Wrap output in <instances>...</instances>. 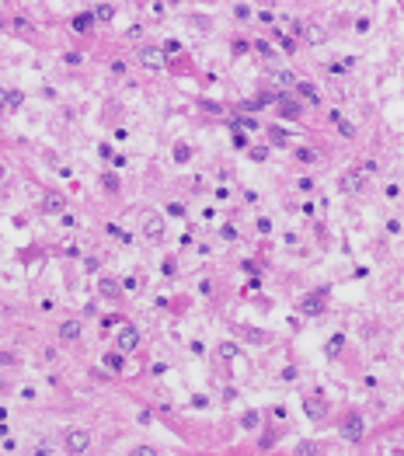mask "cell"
Instances as JSON below:
<instances>
[{
    "label": "cell",
    "mask_w": 404,
    "mask_h": 456,
    "mask_svg": "<svg viewBox=\"0 0 404 456\" xmlns=\"http://www.w3.org/2000/svg\"><path fill=\"white\" fill-rule=\"evenodd\" d=\"M63 449H66V453H87V449H91V432L70 428V432L63 436Z\"/></svg>",
    "instance_id": "6da1fadb"
},
{
    "label": "cell",
    "mask_w": 404,
    "mask_h": 456,
    "mask_svg": "<svg viewBox=\"0 0 404 456\" xmlns=\"http://www.w3.org/2000/svg\"><path fill=\"white\" fill-rule=\"evenodd\" d=\"M143 237L157 244V240L164 237V219L157 216V213H143Z\"/></svg>",
    "instance_id": "7a4b0ae2"
},
{
    "label": "cell",
    "mask_w": 404,
    "mask_h": 456,
    "mask_svg": "<svg viewBox=\"0 0 404 456\" xmlns=\"http://www.w3.org/2000/svg\"><path fill=\"white\" fill-rule=\"evenodd\" d=\"M303 411H307L314 421H321V418H327V400L321 394H307L303 397Z\"/></svg>",
    "instance_id": "3957f363"
},
{
    "label": "cell",
    "mask_w": 404,
    "mask_h": 456,
    "mask_svg": "<svg viewBox=\"0 0 404 456\" xmlns=\"http://www.w3.org/2000/svg\"><path fill=\"white\" fill-rule=\"evenodd\" d=\"M115 345H118V352H133L136 345H139V331H136L133 324H122V331H118Z\"/></svg>",
    "instance_id": "277c9868"
},
{
    "label": "cell",
    "mask_w": 404,
    "mask_h": 456,
    "mask_svg": "<svg viewBox=\"0 0 404 456\" xmlns=\"http://www.w3.org/2000/svg\"><path fill=\"white\" fill-rule=\"evenodd\" d=\"M363 418L359 415H348L345 421H342V439H348V442H359V439H363Z\"/></svg>",
    "instance_id": "5b68a950"
},
{
    "label": "cell",
    "mask_w": 404,
    "mask_h": 456,
    "mask_svg": "<svg viewBox=\"0 0 404 456\" xmlns=\"http://www.w3.org/2000/svg\"><path fill=\"white\" fill-rule=\"evenodd\" d=\"M139 63H143V66H150V70H160V66H164V49L143 45V49H139Z\"/></svg>",
    "instance_id": "8992f818"
},
{
    "label": "cell",
    "mask_w": 404,
    "mask_h": 456,
    "mask_svg": "<svg viewBox=\"0 0 404 456\" xmlns=\"http://www.w3.org/2000/svg\"><path fill=\"white\" fill-rule=\"evenodd\" d=\"M80 331H84V324H80V320H63V324H59V335H63V341H77Z\"/></svg>",
    "instance_id": "52a82bcc"
},
{
    "label": "cell",
    "mask_w": 404,
    "mask_h": 456,
    "mask_svg": "<svg viewBox=\"0 0 404 456\" xmlns=\"http://www.w3.org/2000/svg\"><path fill=\"white\" fill-rule=\"evenodd\" d=\"M63 209H66V198L63 195H45L42 198V213H59V216H63Z\"/></svg>",
    "instance_id": "ba28073f"
},
{
    "label": "cell",
    "mask_w": 404,
    "mask_h": 456,
    "mask_svg": "<svg viewBox=\"0 0 404 456\" xmlns=\"http://www.w3.org/2000/svg\"><path fill=\"white\" fill-rule=\"evenodd\" d=\"M91 28H94V14H91V11H84V14L74 18V32H77V35H87Z\"/></svg>",
    "instance_id": "9c48e42d"
},
{
    "label": "cell",
    "mask_w": 404,
    "mask_h": 456,
    "mask_svg": "<svg viewBox=\"0 0 404 456\" xmlns=\"http://www.w3.org/2000/svg\"><path fill=\"white\" fill-rule=\"evenodd\" d=\"M21 105H25V94H21V91H7V94H4V108H7V112H18Z\"/></svg>",
    "instance_id": "30bf717a"
},
{
    "label": "cell",
    "mask_w": 404,
    "mask_h": 456,
    "mask_svg": "<svg viewBox=\"0 0 404 456\" xmlns=\"http://www.w3.org/2000/svg\"><path fill=\"white\" fill-rule=\"evenodd\" d=\"M331 119H335V125H338V133H342L345 139H355V125H352V122H345L342 115H338V112H331Z\"/></svg>",
    "instance_id": "8fae6325"
},
{
    "label": "cell",
    "mask_w": 404,
    "mask_h": 456,
    "mask_svg": "<svg viewBox=\"0 0 404 456\" xmlns=\"http://www.w3.org/2000/svg\"><path fill=\"white\" fill-rule=\"evenodd\" d=\"M296 91H300V94H303L307 101H314V105L321 101V94H317V87H314V84H307V80H296Z\"/></svg>",
    "instance_id": "7c38bea8"
},
{
    "label": "cell",
    "mask_w": 404,
    "mask_h": 456,
    "mask_svg": "<svg viewBox=\"0 0 404 456\" xmlns=\"http://www.w3.org/2000/svg\"><path fill=\"white\" fill-rule=\"evenodd\" d=\"M342 188L352 192V195H359V192H363V178H359V174H345V178H342Z\"/></svg>",
    "instance_id": "4fadbf2b"
},
{
    "label": "cell",
    "mask_w": 404,
    "mask_h": 456,
    "mask_svg": "<svg viewBox=\"0 0 404 456\" xmlns=\"http://www.w3.org/2000/svg\"><path fill=\"white\" fill-rule=\"evenodd\" d=\"M279 108H282V115H286V119H296V115H300V105H296L293 98H282V101H279Z\"/></svg>",
    "instance_id": "5bb4252c"
},
{
    "label": "cell",
    "mask_w": 404,
    "mask_h": 456,
    "mask_svg": "<svg viewBox=\"0 0 404 456\" xmlns=\"http://www.w3.org/2000/svg\"><path fill=\"white\" fill-rule=\"evenodd\" d=\"M269 136H272V143H275V146H289V133H282V129H279V125H272L269 129Z\"/></svg>",
    "instance_id": "9a60e30c"
},
{
    "label": "cell",
    "mask_w": 404,
    "mask_h": 456,
    "mask_svg": "<svg viewBox=\"0 0 404 456\" xmlns=\"http://www.w3.org/2000/svg\"><path fill=\"white\" fill-rule=\"evenodd\" d=\"M112 18H115L112 4H98V7H94V21H112Z\"/></svg>",
    "instance_id": "2e32d148"
},
{
    "label": "cell",
    "mask_w": 404,
    "mask_h": 456,
    "mask_svg": "<svg viewBox=\"0 0 404 456\" xmlns=\"http://www.w3.org/2000/svg\"><path fill=\"white\" fill-rule=\"evenodd\" d=\"M122 356H126V352H108V356H105V366H108L112 373H118V369H122Z\"/></svg>",
    "instance_id": "e0dca14e"
},
{
    "label": "cell",
    "mask_w": 404,
    "mask_h": 456,
    "mask_svg": "<svg viewBox=\"0 0 404 456\" xmlns=\"http://www.w3.org/2000/svg\"><path fill=\"white\" fill-rule=\"evenodd\" d=\"M321 310H324V307H321V299H317V296L303 299V314H321Z\"/></svg>",
    "instance_id": "ac0fdd59"
},
{
    "label": "cell",
    "mask_w": 404,
    "mask_h": 456,
    "mask_svg": "<svg viewBox=\"0 0 404 456\" xmlns=\"http://www.w3.org/2000/svg\"><path fill=\"white\" fill-rule=\"evenodd\" d=\"M272 35L279 39V45H282L286 53H293V49H296V45H293V39H289V35H282V28H272Z\"/></svg>",
    "instance_id": "d6986e66"
},
{
    "label": "cell",
    "mask_w": 404,
    "mask_h": 456,
    "mask_svg": "<svg viewBox=\"0 0 404 456\" xmlns=\"http://www.w3.org/2000/svg\"><path fill=\"white\" fill-rule=\"evenodd\" d=\"M303 35H307L310 42H324L327 39V32L324 28H317V24H314V28H303Z\"/></svg>",
    "instance_id": "ffe728a7"
},
{
    "label": "cell",
    "mask_w": 404,
    "mask_h": 456,
    "mask_svg": "<svg viewBox=\"0 0 404 456\" xmlns=\"http://www.w3.org/2000/svg\"><path fill=\"white\" fill-rule=\"evenodd\" d=\"M220 359H237V345L223 341V345H220Z\"/></svg>",
    "instance_id": "44dd1931"
},
{
    "label": "cell",
    "mask_w": 404,
    "mask_h": 456,
    "mask_svg": "<svg viewBox=\"0 0 404 456\" xmlns=\"http://www.w3.org/2000/svg\"><path fill=\"white\" fill-rule=\"evenodd\" d=\"M254 53H258V56H265V60H269V56H275V53H272V45H269V42H262V39L254 42Z\"/></svg>",
    "instance_id": "7402d4cb"
},
{
    "label": "cell",
    "mask_w": 404,
    "mask_h": 456,
    "mask_svg": "<svg viewBox=\"0 0 404 456\" xmlns=\"http://www.w3.org/2000/svg\"><path fill=\"white\" fill-rule=\"evenodd\" d=\"M275 80H279L282 87H289V84H296V77H293L289 70H279V73H275Z\"/></svg>",
    "instance_id": "603a6c76"
},
{
    "label": "cell",
    "mask_w": 404,
    "mask_h": 456,
    "mask_svg": "<svg viewBox=\"0 0 404 456\" xmlns=\"http://www.w3.org/2000/svg\"><path fill=\"white\" fill-rule=\"evenodd\" d=\"M101 185H105L108 192H118V178H115V174H105V178H101Z\"/></svg>",
    "instance_id": "cb8c5ba5"
},
{
    "label": "cell",
    "mask_w": 404,
    "mask_h": 456,
    "mask_svg": "<svg viewBox=\"0 0 404 456\" xmlns=\"http://www.w3.org/2000/svg\"><path fill=\"white\" fill-rule=\"evenodd\" d=\"M0 366H18V356L14 352H0Z\"/></svg>",
    "instance_id": "d4e9b609"
},
{
    "label": "cell",
    "mask_w": 404,
    "mask_h": 456,
    "mask_svg": "<svg viewBox=\"0 0 404 456\" xmlns=\"http://www.w3.org/2000/svg\"><path fill=\"white\" fill-rule=\"evenodd\" d=\"M188 157H192V150H188V146H178V150H174V160H181V164H185Z\"/></svg>",
    "instance_id": "484cf974"
},
{
    "label": "cell",
    "mask_w": 404,
    "mask_h": 456,
    "mask_svg": "<svg viewBox=\"0 0 404 456\" xmlns=\"http://www.w3.org/2000/svg\"><path fill=\"white\" fill-rule=\"evenodd\" d=\"M296 453H300V456H307V453H317V446H314V442H300V446H296Z\"/></svg>",
    "instance_id": "4316f807"
},
{
    "label": "cell",
    "mask_w": 404,
    "mask_h": 456,
    "mask_svg": "<svg viewBox=\"0 0 404 456\" xmlns=\"http://www.w3.org/2000/svg\"><path fill=\"white\" fill-rule=\"evenodd\" d=\"M101 293H105V296H115V293H118L115 282H108V278H105V282H101Z\"/></svg>",
    "instance_id": "83f0119b"
},
{
    "label": "cell",
    "mask_w": 404,
    "mask_h": 456,
    "mask_svg": "<svg viewBox=\"0 0 404 456\" xmlns=\"http://www.w3.org/2000/svg\"><path fill=\"white\" fill-rule=\"evenodd\" d=\"M296 157L303 160V164H314V160H317V154H314V150H300V154H296Z\"/></svg>",
    "instance_id": "f1b7e54d"
},
{
    "label": "cell",
    "mask_w": 404,
    "mask_h": 456,
    "mask_svg": "<svg viewBox=\"0 0 404 456\" xmlns=\"http://www.w3.org/2000/svg\"><path fill=\"white\" fill-rule=\"evenodd\" d=\"M251 157H254V160H265V157H269V150H265V146H251Z\"/></svg>",
    "instance_id": "f546056e"
},
{
    "label": "cell",
    "mask_w": 404,
    "mask_h": 456,
    "mask_svg": "<svg viewBox=\"0 0 404 456\" xmlns=\"http://www.w3.org/2000/svg\"><path fill=\"white\" fill-rule=\"evenodd\" d=\"M376 171H380V167H376V160H366V164H363V174H376Z\"/></svg>",
    "instance_id": "4dcf8cb0"
},
{
    "label": "cell",
    "mask_w": 404,
    "mask_h": 456,
    "mask_svg": "<svg viewBox=\"0 0 404 456\" xmlns=\"http://www.w3.org/2000/svg\"><path fill=\"white\" fill-rule=\"evenodd\" d=\"M300 192H314V178H300Z\"/></svg>",
    "instance_id": "1f68e13d"
},
{
    "label": "cell",
    "mask_w": 404,
    "mask_h": 456,
    "mask_svg": "<svg viewBox=\"0 0 404 456\" xmlns=\"http://www.w3.org/2000/svg\"><path fill=\"white\" fill-rule=\"evenodd\" d=\"M4 94H7V91H0V108H4Z\"/></svg>",
    "instance_id": "d6a6232c"
},
{
    "label": "cell",
    "mask_w": 404,
    "mask_h": 456,
    "mask_svg": "<svg viewBox=\"0 0 404 456\" xmlns=\"http://www.w3.org/2000/svg\"><path fill=\"white\" fill-rule=\"evenodd\" d=\"M0 28H4V24H0Z\"/></svg>",
    "instance_id": "836d02e7"
},
{
    "label": "cell",
    "mask_w": 404,
    "mask_h": 456,
    "mask_svg": "<svg viewBox=\"0 0 404 456\" xmlns=\"http://www.w3.org/2000/svg\"><path fill=\"white\" fill-rule=\"evenodd\" d=\"M0 174H4V171H0Z\"/></svg>",
    "instance_id": "e575fe53"
},
{
    "label": "cell",
    "mask_w": 404,
    "mask_h": 456,
    "mask_svg": "<svg viewBox=\"0 0 404 456\" xmlns=\"http://www.w3.org/2000/svg\"><path fill=\"white\" fill-rule=\"evenodd\" d=\"M0 4H4V0H0Z\"/></svg>",
    "instance_id": "d590c367"
}]
</instances>
